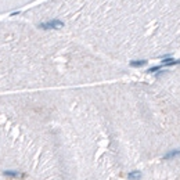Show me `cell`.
Listing matches in <instances>:
<instances>
[{"label":"cell","mask_w":180,"mask_h":180,"mask_svg":"<svg viewBox=\"0 0 180 180\" xmlns=\"http://www.w3.org/2000/svg\"><path fill=\"white\" fill-rule=\"evenodd\" d=\"M130 180H139L141 177V172H139V171H133V172L129 173V176H127Z\"/></svg>","instance_id":"obj_5"},{"label":"cell","mask_w":180,"mask_h":180,"mask_svg":"<svg viewBox=\"0 0 180 180\" xmlns=\"http://www.w3.org/2000/svg\"><path fill=\"white\" fill-rule=\"evenodd\" d=\"M161 68H162V65H155V67H151V68H148V73H154V72H158V71H161Z\"/></svg>","instance_id":"obj_7"},{"label":"cell","mask_w":180,"mask_h":180,"mask_svg":"<svg viewBox=\"0 0 180 180\" xmlns=\"http://www.w3.org/2000/svg\"><path fill=\"white\" fill-rule=\"evenodd\" d=\"M180 60H175V58H169V57H165L162 60V67H173V65H179Z\"/></svg>","instance_id":"obj_2"},{"label":"cell","mask_w":180,"mask_h":180,"mask_svg":"<svg viewBox=\"0 0 180 180\" xmlns=\"http://www.w3.org/2000/svg\"><path fill=\"white\" fill-rule=\"evenodd\" d=\"M180 155V150H172V151H169V152H166L164 155V159L165 161H168V159H172L175 157H179Z\"/></svg>","instance_id":"obj_3"},{"label":"cell","mask_w":180,"mask_h":180,"mask_svg":"<svg viewBox=\"0 0 180 180\" xmlns=\"http://www.w3.org/2000/svg\"><path fill=\"white\" fill-rule=\"evenodd\" d=\"M63 26L64 22L60 20H50V21L39 24V28H42V29H58V28H63Z\"/></svg>","instance_id":"obj_1"},{"label":"cell","mask_w":180,"mask_h":180,"mask_svg":"<svg viewBox=\"0 0 180 180\" xmlns=\"http://www.w3.org/2000/svg\"><path fill=\"white\" fill-rule=\"evenodd\" d=\"M147 64L146 60H136V61H130V67H134V68H140V67H144Z\"/></svg>","instance_id":"obj_4"},{"label":"cell","mask_w":180,"mask_h":180,"mask_svg":"<svg viewBox=\"0 0 180 180\" xmlns=\"http://www.w3.org/2000/svg\"><path fill=\"white\" fill-rule=\"evenodd\" d=\"M3 175L4 176H10V177H18V176H21V173L16 172V171H4Z\"/></svg>","instance_id":"obj_6"}]
</instances>
